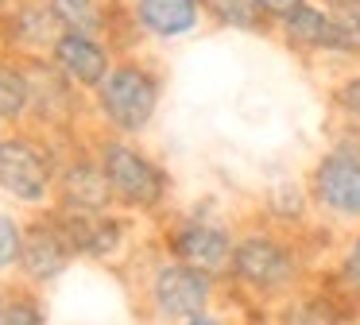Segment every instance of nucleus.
Listing matches in <instances>:
<instances>
[{"label": "nucleus", "mask_w": 360, "mask_h": 325, "mask_svg": "<svg viewBox=\"0 0 360 325\" xmlns=\"http://www.w3.org/2000/svg\"><path fill=\"white\" fill-rule=\"evenodd\" d=\"M225 279L236 291L252 294L259 302H287L290 294L302 291V279H306L302 248L290 236H283L279 229H271V224L236 232Z\"/></svg>", "instance_id": "obj_1"}, {"label": "nucleus", "mask_w": 360, "mask_h": 325, "mask_svg": "<svg viewBox=\"0 0 360 325\" xmlns=\"http://www.w3.org/2000/svg\"><path fill=\"white\" fill-rule=\"evenodd\" d=\"M163 105V70L155 58L132 51L112 62L109 77L89 93V108L105 132L124 139H140L155 124Z\"/></svg>", "instance_id": "obj_2"}, {"label": "nucleus", "mask_w": 360, "mask_h": 325, "mask_svg": "<svg viewBox=\"0 0 360 325\" xmlns=\"http://www.w3.org/2000/svg\"><path fill=\"white\" fill-rule=\"evenodd\" d=\"M94 155L101 162L117 209L124 213H159L171 198V174L151 151H143L136 139L101 132L94 136Z\"/></svg>", "instance_id": "obj_3"}, {"label": "nucleus", "mask_w": 360, "mask_h": 325, "mask_svg": "<svg viewBox=\"0 0 360 325\" xmlns=\"http://www.w3.org/2000/svg\"><path fill=\"white\" fill-rule=\"evenodd\" d=\"M58 155L55 136L35 128H12L0 136V193L24 209H51L58 186Z\"/></svg>", "instance_id": "obj_4"}, {"label": "nucleus", "mask_w": 360, "mask_h": 325, "mask_svg": "<svg viewBox=\"0 0 360 325\" xmlns=\"http://www.w3.org/2000/svg\"><path fill=\"white\" fill-rule=\"evenodd\" d=\"M275 39L295 58H306V62H329V66H341V70L360 62V39L349 27H341L337 15L329 8H321L318 0H310L298 12H290L283 23H275Z\"/></svg>", "instance_id": "obj_5"}, {"label": "nucleus", "mask_w": 360, "mask_h": 325, "mask_svg": "<svg viewBox=\"0 0 360 325\" xmlns=\"http://www.w3.org/2000/svg\"><path fill=\"white\" fill-rule=\"evenodd\" d=\"M217 291H221L217 275L163 255L148 275V310L167 325H182L190 317L213 310Z\"/></svg>", "instance_id": "obj_6"}, {"label": "nucleus", "mask_w": 360, "mask_h": 325, "mask_svg": "<svg viewBox=\"0 0 360 325\" xmlns=\"http://www.w3.org/2000/svg\"><path fill=\"white\" fill-rule=\"evenodd\" d=\"M233 244H236L233 224L217 213H205V209H190V213H179L163 224V252L171 260L202 267L217 279H225L229 271Z\"/></svg>", "instance_id": "obj_7"}, {"label": "nucleus", "mask_w": 360, "mask_h": 325, "mask_svg": "<svg viewBox=\"0 0 360 325\" xmlns=\"http://www.w3.org/2000/svg\"><path fill=\"white\" fill-rule=\"evenodd\" d=\"M306 193H310V205L329 224L360 229V162L356 159L329 147L326 155H318V162L306 174Z\"/></svg>", "instance_id": "obj_8"}, {"label": "nucleus", "mask_w": 360, "mask_h": 325, "mask_svg": "<svg viewBox=\"0 0 360 325\" xmlns=\"http://www.w3.org/2000/svg\"><path fill=\"white\" fill-rule=\"evenodd\" d=\"M58 229L66 232L74 255L78 260H94V263H109L128 248L132 224L128 217L112 213V209H66V205H51Z\"/></svg>", "instance_id": "obj_9"}, {"label": "nucleus", "mask_w": 360, "mask_h": 325, "mask_svg": "<svg viewBox=\"0 0 360 325\" xmlns=\"http://www.w3.org/2000/svg\"><path fill=\"white\" fill-rule=\"evenodd\" d=\"M27 70H32V116H27V124H35V132H47V136L74 128L89 93H82L70 77L58 74L51 58H27Z\"/></svg>", "instance_id": "obj_10"}, {"label": "nucleus", "mask_w": 360, "mask_h": 325, "mask_svg": "<svg viewBox=\"0 0 360 325\" xmlns=\"http://www.w3.org/2000/svg\"><path fill=\"white\" fill-rule=\"evenodd\" d=\"M132 20L140 43H186L198 31H205V4L202 0H120Z\"/></svg>", "instance_id": "obj_11"}, {"label": "nucleus", "mask_w": 360, "mask_h": 325, "mask_svg": "<svg viewBox=\"0 0 360 325\" xmlns=\"http://www.w3.org/2000/svg\"><path fill=\"white\" fill-rule=\"evenodd\" d=\"M74 260H78V255H74L70 240L58 229L51 209L24 224V248H20V263H16L20 283L35 286V291H39V286H51L55 279L66 275V267H70Z\"/></svg>", "instance_id": "obj_12"}, {"label": "nucleus", "mask_w": 360, "mask_h": 325, "mask_svg": "<svg viewBox=\"0 0 360 325\" xmlns=\"http://www.w3.org/2000/svg\"><path fill=\"white\" fill-rule=\"evenodd\" d=\"M58 35H63V23H58L51 0H16L0 15V54L47 58Z\"/></svg>", "instance_id": "obj_13"}, {"label": "nucleus", "mask_w": 360, "mask_h": 325, "mask_svg": "<svg viewBox=\"0 0 360 325\" xmlns=\"http://www.w3.org/2000/svg\"><path fill=\"white\" fill-rule=\"evenodd\" d=\"M47 58L55 62L58 74L70 77V82L78 85L82 93H94L97 85L109 77L112 62H117L120 54L112 51V43H109V39H101V35H86V31H63V35L55 39V46H51Z\"/></svg>", "instance_id": "obj_14"}, {"label": "nucleus", "mask_w": 360, "mask_h": 325, "mask_svg": "<svg viewBox=\"0 0 360 325\" xmlns=\"http://www.w3.org/2000/svg\"><path fill=\"white\" fill-rule=\"evenodd\" d=\"M55 205H66V209H117L112 190H109V178H105L94 147H89V151L63 155L58 186H55Z\"/></svg>", "instance_id": "obj_15"}, {"label": "nucleus", "mask_w": 360, "mask_h": 325, "mask_svg": "<svg viewBox=\"0 0 360 325\" xmlns=\"http://www.w3.org/2000/svg\"><path fill=\"white\" fill-rule=\"evenodd\" d=\"M32 116V70L27 58L0 54V128H20Z\"/></svg>", "instance_id": "obj_16"}, {"label": "nucleus", "mask_w": 360, "mask_h": 325, "mask_svg": "<svg viewBox=\"0 0 360 325\" xmlns=\"http://www.w3.org/2000/svg\"><path fill=\"white\" fill-rule=\"evenodd\" d=\"M337 286V283H333ZM341 286L333 294L329 291H298L287 298L279 314V325H345L349 321V310L341 302Z\"/></svg>", "instance_id": "obj_17"}, {"label": "nucleus", "mask_w": 360, "mask_h": 325, "mask_svg": "<svg viewBox=\"0 0 360 325\" xmlns=\"http://www.w3.org/2000/svg\"><path fill=\"white\" fill-rule=\"evenodd\" d=\"M205 23L217 31H240L256 39H275V23L259 12L256 0H202Z\"/></svg>", "instance_id": "obj_18"}, {"label": "nucleus", "mask_w": 360, "mask_h": 325, "mask_svg": "<svg viewBox=\"0 0 360 325\" xmlns=\"http://www.w3.org/2000/svg\"><path fill=\"white\" fill-rule=\"evenodd\" d=\"M63 31H86V35L109 39L112 23V4L109 0H51Z\"/></svg>", "instance_id": "obj_19"}, {"label": "nucleus", "mask_w": 360, "mask_h": 325, "mask_svg": "<svg viewBox=\"0 0 360 325\" xmlns=\"http://www.w3.org/2000/svg\"><path fill=\"white\" fill-rule=\"evenodd\" d=\"M0 325H47V310L35 286L16 283L0 298Z\"/></svg>", "instance_id": "obj_20"}, {"label": "nucleus", "mask_w": 360, "mask_h": 325, "mask_svg": "<svg viewBox=\"0 0 360 325\" xmlns=\"http://www.w3.org/2000/svg\"><path fill=\"white\" fill-rule=\"evenodd\" d=\"M329 105H333V113L341 116V120L360 124V62L349 70H341V74L329 82Z\"/></svg>", "instance_id": "obj_21"}, {"label": "nucleus", "mask_w": 360, "mask_h": 325, "mask_svg": "<svg viewBox=\"0 0 360 325\" xmlns=\"http://www.w3.org/2000/svg\"><path fill=\"white\" fill-rule=\"evenodd\" d=\"M333 279L349 298H360V232H352L345 240L341 255H337V267H333Z\"/></svg>", "instance_id": "obj_22"}, {"label": "nucleus", "mask_w": 360, "mask_h": 325, "mask_svg": "<svg viewBox=\"0 0 360 325\" xmlns=\"http://www.w3.org/2000/svg\"><path fill=\"white\" fill-rule=\"evenodd\" d=\"M20 248H24V221L12 217L8 209H0V275L4 271H16Z\"/></svg>", "instance_id": "obj_23"}, {"label": "nucleus", "mask_w": 360, "mask_h": 325, "mask_svg": "<svg viewBox=\"0 0 360 325\" xmlns=\"http://www.w3.org/2000/svg\"><path fill=\"white\" fill-rule=\"evenodd\" d=\"M329 147L360 162V124H349V120H341V124L333 128V136H329Z\"/></svg>", "instance_id": "obj_24"}, {"label": "nucleus", "mask_w": 360, "mask_h": 325, "mask_svg": "<svg viewBox=\"0 0 360 325\" xmlns=\"http://www.w3.org/2000/svg\"><path fill=\"white\" fill-rule=\"evenodd\" d=\"M256 4H259V12H264L271 23H283L290 12H298V8L310 4V0H256Z\"/></svg>", "instance_id": "obj_25"}, {"label": "nucleus", "mask_w": 360, "mask_h": 325, "mask_svg": "<svg viewBox=\"0 0 360 325\" xmlns=\"http://www.w3.org/2000/svg\"><path fill=\"white\" fill-rule=\"evenodd\" d=\"M182 325H233V321H229V317H221V314H213V310H205V314L190 317V321H182Z\"/></svg>", "instance_id": "obj_26"}, {"label": "nucleus", "mask_w": 360, "mask_h": 325, "mask_svg": "<svg viewBox=\"0 0 360 325\" xmlns=\"http://www.w3.org/2000/svg\"><path fill=\"white\" fill-rule=\"evenodd\" d=\"M321 8H329L333 15H345V12H352V8H360V0H318Z\"/></svg>", "instance_id": "obj_27"}, {"label": "nucleus", "mask_w": 360, "mask_h": 325, "mask_svg": "<svg viewBox=\"0 0 360 325\" xmlns=\"http://www.w3.org/2000/svg\"><path fill=\"white\" fill-rule=\"evenodd\" d=\"M337 23H341V27H349L352 35L360 39V8H352V12H345V15H337Z\"/></svg>", "instance_id": "obj_28"}, {"label": "nucleus", "mask_w": 360, "mask_h": 325, "mask_svg": "<svg viewBox=\"0 0 360 325\" xmlns=\"http://www.w3.org/2000/svg\"><path fill=\"white\" fill-rule=\"evenodd\" d=\"M12 4H16V0H0V15L8 12V8H12Z\"/></svg>", "instance_id": "obj_29"}, {"label": "nucleus", "mask_w": 360, "mask_h": 325, "mask_svg": "<svg viewBox=\"0 0 360 325\" xmlns=\"http://www.w3.org/2000/svg\"><path fill=\"white\" fill-rule=\"evenodd\" d=\"M0 298H4V291H0Z\"/></svg>", "instance_id": "obj_30"}, {"label": "nucleus", "mask_w": 360, "mask_h": 325, "mask_svg": "<svg viewBox=\"0 0 360 325\" xmlns=\"http://www.w3.org/2000/svg\"><path fill=\"white\" fill-rule=\"evenodd\" d=\"M0 136H4V132H0Z\"/></svg>", "instance_id": "obj_31"}]
</instances>
